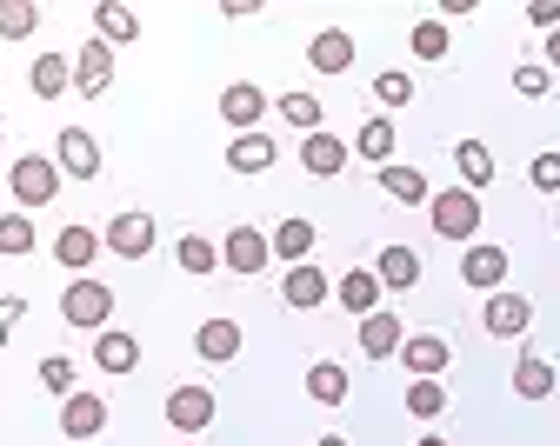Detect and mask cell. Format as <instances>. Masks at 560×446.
Returning a JSON list of instances; mask_svg holds the SVG:
<instances>
[{"mask_svg":"<svg viewBox=\"0 0 560 446\" xmlns=\"http://www.w3.org/2000/svg\"><path fill=\"white\" fill-rule=\"evenodd\" d=\"M60 320L67 327H88V333H107V320H114V286L74 273V280H67V293H60Z\"/></svg>","mask_w":560,"mask_h":446,"instance_id":"cell-1","label":"cell"},{"mask_svg":"<svg viewBox=\"0 0 560 446\" xmlns=\"http://www.w3.org/2000/svg\"><path fill=\"white\" fill-rule=\"evenodd\" d=\"M428 213H434V234H441V240H474V234H480V193H467V187L434 193Z\"/></svg>","mask_w":560,"mask_h":446,"instance_id":"cell-2","label":"cell"},{"mask_svg":"<svg viewBox=\"0 0 560 446\" xmlns=\"http://www.w3.org/2000/svg\"><path fill=\"white\" fill-rule=\"evenodd\" d=\"M8 187H14V200H21V207H47V200L60 193V167H54L47 154H21V161H14V174H8Z\"/></svg>","mask_w":560,"mask_h":446,"instance_id":"cell-3","label":"cell"},{"mask_svg":"<svg viewBox=\"0 0 560 446\" xmlns=\"http://www.w3.org/2000/svg\"><path fill=\"white\" fill-rule=\"evenodd\" d=\"M54 167L74 174V180H94V174H101V140H94L88 127H60V140H54Z\"/></svg>","mask_w":560,"mask_h":446,"instance_id":"cell-4","label":"cell"},{"mask_svg":"<svg viewBox=\"0 0 560 446\" xmlns=\"http://www.w3.org/2000/svg\"><path fill=\"white\" fill-rule=\"evenodd\" d=\"M460 280H467L474 293H501V286H508V247L474 240V247L460 254Z\"/></svg>","mask_w":560,"mask_h":446,"instance_id":"cell-5","label":"cell"},{"mask_svg":"<svg viewBox=\"0 0 560 446\" xmlns=\"http://www.w3.org/2000/svg\"><path fill=\"white\" fill-rule=\"evenodd\" d=\"M101 240H107L120 260H148V254H154V213H114Z\"/></svg>","mask_w":560,"mask_h":446,"instance_id":"cell-6","label":"cell"},{"mask_svg":"<svg viewBox=\"0 0 560 446\" xmlns=\"http://www.w3.org/2000/svg\"><path fill=\"white\" fill-rule=\"evenodd\" d=\"M487 333H494V340H521L527 327H534V301H527V293H487Z\"/></svg>","mask_w":560,"mask_h":446,"instance_id":"cell-7","label":"cell"},{"mask_svg":"<svg viewBox=\"0 0 560 446\" xmlns=\"http://www.w3.org/2000/svg\"><path fill=\"white\" fill-rule=\"evenodd\" d=\"M60 433H67V439H94V433H107V400L74 387V394L60 400Z\"/></svg>","mask_w":560,"mask_h":446,"instance_id":"cell-8","label":"cell"},{"mask_svg":"<svg viewBox=\"0 0 560 446\" xmlns=\"http://www.w3.org/2000/svg\"><path fill=\"white\" fill-rule=\"evenodd\" d=\"M74 87H81L88 101H101V94L114 87V47H107L101 34H94V40L74 54Z\"/></svg>","mask_w":560,"mask_h":446,"instance_id":"cell-9","label":"cell"},{"mask_svg":"<svg viewBox=\"0 0 560 446\" xmlns=\"http://www.w3.org/2000/svg\"><path fill=\"white\" fill-rule=\"evenodd\" d=\"M267 260H273V240H267L260 227H234V234H228V247H221V267H234L241 280H254Z\"/></svg>","mask_w":560,"mask_h":446,"instance_id":"cell-10","label":"cell"},{"mask_svg":"<svg viewBox=\"0 0 560 446\" xmlns=\"http://www.w3.org/2000/svg\"><path fill=\"white\" fill-rule=\"evenodd\" d=\"M400 360H407L413 380H441V366L454 360V347H447L441 333H407V340H400Z\"/></svg>","mask_w":560,"mask_h":446,"instance_id":"cell-11","label":"cell"},{"mask_svg":"<svg viewBox=\"0 0 560 446\" xmlns=\"http://www.w3.org/2000/svg\"><path fill=\"white\" fill-rule=\"evenodd\" d=\"M207 420H214V394H207V387H174V394H167V426L207 433Z\"/></svg>","mask_w":560,"mask_h":446,"instance_id":"cell-12","label":"cell"},{"mask_svg":"<svg viewBox=\"0 0 560 446\" xmlns=\"http://www.w3.org/2000/svg\"><path fill=\"white\" fill-rule=\"evenodd\" d=\"M260 114H267V94H260L254 81H234V87L221 94V120H228L234 133H254V127H260Z\"/></svg>","mask_w":560,"mask_h":446,"instance_id":"cell-13","label":"cell"},{"mask_svg":"<svg viewBox=\"0 0 560 446\" xmlns=\"http://www.w3.org/2000/svg\"><path fill=\"white\" fill-rule=\"evenodd\" d=\"M280 301H288L294 314H314L320 301H334V286H327V273L307 260V267H294V273H288V286H280Z\"/></svg>","mask_w":560,"mask_h":446,"instance_id":"cell-14","label":"cell"},{"mask_svg":"<svg viewBox=\"0 0 560 446\" xmlns=\"http://www.w3.org/2000/svg\"><path fill=\"white\" fill-rule=\"evenodd\" d=\"M334 301H340L347 314H354V320H368V314H381V280H374L368 267H354V273H340Z\"/></svg>","mask_w":560,"mask_h":446,"instance_id":"cell-15","label":"cell"},{"mask_svg":"<svg viewBox=\"0 0 560 446\" xmlns=\"http://www.w3.org/2000/svg\"><path fill=\"white\" fill-rule=\"evenodd\" d=\"M307 60H314V73H347V67H354V34H347V27H320Z\"/></svg>","mask_w":560,"mask_h":446,"instance_id":"cell-16","label":"cell"},{"mask_svg":"<svg viewBox=\"0 0 560 446\" xmlns=\"http://www.w3.org/2000/svg\"><path fill=\"white\" fill-rule=\"evenodd\" d=\"M400 340H407V327H400L387 307L361 320V353H368V360H394V353H400Z\"/></svg>","mask_w":560,"mask_h":446,"instance_id":"cell-17","label":"cell"},{"mask_svg":"<svg viewBox=\"0 0 560 446\" xmlns=\"http://www.w3.org/2000/svg\"><path fill=\"white\" fill-rule=\"evenodd\" d=\"M301 167L320 174V180H334V174L347 167V140H334V133H307V140H301Z\"/></svg>","mask_w":560,"mask_h":446,"instance_id":"cell-18","label":"cell"},{"mask_svg":"<svg viewBox=\"0 0 560 446\" xmlns=\"http://www.w3.org/2000/svg\"><path fill=\"white\" fill-rule=\"evenodd\" d=\"M101 247H107V240H101L94 227H60V240H54V260H60V267H74V273H88Z\"/></svg>","mask_w":560,"mask_h":446,"instance_id":"cell-19","label":"cell"},{"mask_svg":"<svg viewBox=\"0 0 560 446\" xmlns=\"http://www.w3.org/2000/svg\"><path fill=\"white\" fill-rule=\"evenodd\" d=\"M374 280H381V293H407V286H420V254H413V247H387L381 267H374Z\"/></svg>","mask_w":560,"mask_h":446,"instance_id":"cell-20","label":"cell"},{"mask_svg":"<svg viewBox=\"0 0 560 446\" xmlns=\"http://www.w3.org/2000/svg\"><path fill=\"white\" fill-rule=\"evenodd\" d=\"M27 87H34L40 101H60L67 87H74V60H60V54H40V60L27 67Z\"/></svg>","mask_w":560,"mask_h":446,"instance_id":"cell-21","label":"cell"},{"mask_svg":"<svg viewBox=\"0 0 560 446\" xmlns=\"http://www.w3.org/2000/svg\"><path fill=\"white\" fill-rule=\"evenodd\" d=\"M94 360H101V374H133V366H140V340L120 333V327H107L94 340Z\"/></svg>","mask_w":560,"mask_h":446,"instance_id":"cell-22","label":"cell"},{"mask_svg":"<svg viewBox=\"0 0 560 446\" xmlns=\"http://www.w3.org/2000/svg\"><path fill=\"white\" fill-rule=\"evenodd\" d=\"M228 167L234 174H267L273 167V140L267 133H234L228 140Z\"/></svg>","mask_w":560,"mask_h":446,"instance_id":"cell-23","label":"cell"},{"mask_svg":"<svg viewBox=\"0 0 560 446\" xmlns=\"http://www.w3.org/2000/svg\"><path fill=\"white\" fill-rule=\"evenodd\" d=\"M194 353H200V360H214V366H221V360H234V353H241V327H234V320H200Z\"/></svg>","mask_w":560,"mask_h":446,"instance_id":"cell-24","label":"cell"},{"mask_svg":"<svg viewBox=\"0 0 560 446\" xmlns=\"http://www.w3.org/2000/svg\"><path fill=\"white\" fill-rule=\"evenodd\" d=\"M314 240H320V234H314V220H301V213H294V220H280V227H273V254H280V260H294V267H307Z\"/></svg>","mask_w":560,"mask_h":446,"instance_id":"cell-25","label":"cell"},{"mask_svg":"<svg viewBox=\"0 0 560 446\" xmlns=\"http://www.w3.org/2000/svg\"><path fill=\"white\" fill-rule=\"evenodd\" d=\"M94 27H101V40H107V47L140 40V14H133V8H120V0H101V8H94Z\"/></svg>","mask_w":560,"mask_h":446,"instance_id":"cell-26","label":"cell"},{"mask_svg":"<svg viewBox=\"0 0 560 446\" xmlns=\"http://www.w3.org/2000/svg\"><path fill=\"white\" fill-rule=\"evenodd\" d=\"M307 400H320V407H340L347 400V366L340 360H314L307 366Z\"/></svg>","mask_w":560,"mask_h":446,"instance_id":"cell-27","label":"cell"},{"mask_svg":"<svg viewBox=\"0 0 560 446\" xmlns=\"http://www.w3.org/2000/svg\"><path fill=\"white\" fill-rule=\"evenodd\" d=\"M354 154H361V161H374V167H394V120H361Z\"/></svg>","mask_w":560,"mask_h":446,"instance_id":"cell-28","label":"cell"},{"mask_svg":"<svg viewBox=\"0 0 560 446\" xmlns=\"http://www.w3.org/2000/svg\"><path fill=\"white\" fill-rule=\"evenodd\" d=\"M381 187H387V200H400V207H420V200H428V174H420V167H381Z\"/></svg>","mask_w":560,"mask_h":446,"instance_id":"cell-29","label":"cell"},{"mask_svg":"<svg viewBox=\"0 0 560 446\" xmlns=\"http://www.w3.org/2000/svg\"><path fill=\"white\" fill-rule=\"evenodd\" d=\"M454 167H460L467 193L487 187V180H494V154H487V140H460V146H454Z\"/></svg>","mask_w":560,"mask_h":446,"instance_id":"cell-30","label":"cell"},{"mask_svg":"<svg viewBox=\"0 0 560 446\" xmlns=\"http://www.w3.org/2000/svg\"><path fill=\"white\" fill-rule=\"evenodd\" d=\"M514 394H521V400H547V394H553V366H547L540 353H521V366H514Z\"/></svg>","mask_w":560,"mask_h":446,"instance_id":"cell-31","label":"cell"},{"mask_svg":"<svg viewBox=\"0 0 560 446\" xmlns=\"http://www.w3.org/2000/svg\"><path fill=\"white\" fill-rule=\"evenodd\" d=\"M273 107H280V120H288V127H301V140H307V133H320V101H314V94H301V87H294V94H280Z\"/></svg>","mask_w":560,"mask_h":446,"instance_id":"cell-32","label":"cell"},{"mask_svg":"<svg viewBox=\"0 0 560 446\" xmlns=\"http://www.w3.org/2000/svg\"><path fill=\"white\" fill-rule=\"evenodd\" d=\"M40 27V8L34 0H0V40H27Z\"/></svg>","mask_w":560,"mask_h":446,"instance_id":"cell-33","label":"cell"},{"mask_svg":"<svg viewBox=\"0 0 560 446\" xmlns=\"http://www.w3.org/2000/svg\"><path fill=\"white\" fill-rule=\"evenodd\" d=\"M174 260H180V273L200 280V273H214V267H221V247H214V240H200V234H187V240L174 247Z\"/></svg>","mask_w":560,"mask_h":446,"instance_id":"cell-34","label":"cell"},{"mask_svg":"<svg viewBox=\"0 0 560 446\" xmlns=\"http://www.w3.org/2000/svg\"><path fill=\"white\" fill-rule=\"evenodd\" d=\"M441 407H447V387L441 380H407V413L413 420H441Z\"/></svg>","mask_w":560,"mask_h":446,"instance_id":"cell-35","label":"cell"},{"mask_svg":"<svg viewBox=\"0 0 560 446\" xmlns=\"http://www.w3.org/2000/svg\"><path fill=\"white\" fill-rule=\"evenodd\" d=\"M0 254H8V260L34 254V220L27 213H0Z\"/></svg>","mask_w":560,"mask_h":446,"instance_id":"cell-36","label":"cell"},{"mask_svg":"<svg viewBox=\"0 0 560 446\" xmlns=\"http://www.w3.org/2000/svg\"><path fill=\"white\" fill-rule=\"evenodd\" d=\"M407 40H413V54H420V60H447V47H454V34H447L441 21H420Z\"/></svg>","mask_w":560,"mask_h":446,"instance_id":"cell-37","label":"cell"},{"mask_svg":"<svg viewBox=\"0 0 560 446\" xmlns=\"http://www.w3.org/2000/svg\"><path fill=\"white\" fill-rule=\"evenodd\" d=\"M40 387L67 400V394H74V360H60V353H47V360H40Z\"/></svg>","mask_w":560,"mask_h":446,"instance_id":"cell-38","label":"cell"},{"mask_svg":"<svg viewBox=\"0 0 560 446\" xmlns=\"http://www.w3.org/2000/svg\"><path fill=\"white\" fill-rule=\"evenodd\" d=\"M374 94H381V107H407V101H413V81H407L400 67H387L381 81H374Z\"/></svg>","mask_w":560,"mask_h":446,"instance_id":"cell-39","label":"cell"},{"mask_svg":"<svg viewBox=\"0 0 560 446\" xmlns=\"http://www.w3.org/2000/svg\"><path fill=\"white\" fill-rule=\"evenodd\" d=\"M514 87H521V94H527V101H540V94H547V87H553V73H547V67H534V60H527V67H514Z\"/></svg>","mask_w":560,"mask_h":446,"instance_id":"cell-40","label":"cell"},{"mask_svg":"<svg viewBox=\"0 0 560 446\" xmlns=\"http://www.w3.org/2000/svg\"><path fill=\"white\" fill-rule=\"evenodd\" d=\"M527 180H534L540 193H560V154H534V167H527Z\"/></svg>","mask_w":560,"mask_h":446,"instance_id":"cell-41","label":"cell"},{"mask_svg":"<svg viewBox=\"0 0 560 446\" xmlns=\"http://www.w3.org/2000/svg\"><path fill=\"white\" fill-rule=\"evenodd\" d=\"M21 314H27V301H21V293H8V301H0V340L21 327Z\"/></svg>","mask_w":560,"mask_h":446,"instance_id":"cell-42","label":"cell"},{"mask_svg":"<svg viewBox=\"0 0 560 446\" xmlns=\"http://www.w3.org/2000/svg\"><path fill=\"white\" fill-rule=\"evenodd\" d=\"M527 21L553 34V27H560V0H534V8H527Z\"/></svg>","mask_w":560,"mask_h":446,"instance_id":"cell-43","label":"cell"},{"mask_svg":"<svg viewBox=\"0 0 560 446\" xmlns=\"http://www.w3.org/2000/svg\"><path fill=\"white\" fill-rule=\"evenodd\" d=\"M547 73H560V27L547 34Z\"/></svg>","mask_w":560,"mask_h":446,"instance_id":"cell-44","label":"cell"},{"mask_svg":"<svg viewBox=\"0 0 560 446\" xmlns=\"http://www.w3.org/2000/svg\"><path fill=\"white\" fill-rule=\"evenodd\" d=\"M314 446H347V439H340V433H327V439H314Z\"/></svg>","mask_w":560,"mask_h":446,"instance_id":"cell-45","label":"cell"},{"mask_svg":"<svg viewBox=\"0 0 560 446\" xmlns=\"http://www.w3.org/2000/svg\"><path fill=\"white\" fill-rule=\"evenodd\" d=\"M420 446H447V439H441V433H428V439H420Z\"/></svg>","mask_w":560,"mask_h":446,"instance_id":"cell-46","label":"cell"},{"mask_svg":"<svg viewBox=\"0 0 560 446\" xmlns=\"http://www.w3.org/2000/svg\"><path fill=\"white\" fill-rule=\"evenodd\" d=\"M0 140H8V114H0Z\"/></svg>","mask_w":560,"mask_h":446,"instance_id":"cell-47","label":"cell"},{"mask_svg":"<svg viewBox=\"0 0 560 446\" xmlns=\"http://www.w3.org/2000/svg\"><path fill=\"white\" fill-rule=\"evenodd\" d=\"M553 227H560V207H553Z\"/></svg>","mask_w":560,"mask_h":446,"instance_id":"cell-48","label":"cell"}]
</instances>
